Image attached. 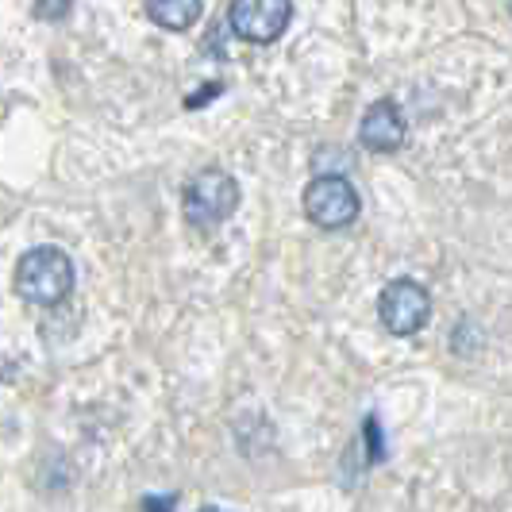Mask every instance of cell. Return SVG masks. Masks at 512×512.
Here are the masks:
<instances>
[{
  "label": "cell",
  "mask_w": 512,
  "mask_h": 512,
  "mask_svg": "<svg viewBox=\"0 0 512 512\" xmlns=\"http://www.w3.org/2000/svg\"><path fill=\"white\" fill-rule=\"evenodd\" d=\"M16 293L35 308H58L74 293V262L58 247H31L16 262Z\"/></svg>",
  "instance_id": "6da1fadb"
},
{
  "label": "cell",
  "mask_w": 512,
  "mask_h": 512,
  "mask_svg": "<svg viewBox=\"0 0 512 512\" xmlns=\"http://www.w3.org/2000/svg\"><path fill=\"white\" fill-rule=\"evenodd\" d=\"M239 208V185L231 174L208 166L185 185V220L193 228H216Z\"/></svg>",
  "instance_id": "7a4b0ae2"
},
{
  "label": "cell",
  "mask_w": 512,
  "mask_h": 512,
  "mask_svg": "<svg viewBox=\"0 0 512 512\" xmlns=\"http://www.w3.org/2000/svg\"><path fill=\"white\" fill-rule=\"evenodd\" d=\"M378 316H382V324L389 335L409 339V335L428 328V320H432V297H428L424 285L409 282V278H397V282H389L382 289V297H378Z\"/></svg>",
  "instance_id": "3957f363"
},
{
  "label": "cell",
  "mask_w": 512,
  "mask_h": 512,
  "mask_svg": "<svg viewBox=\"0 0 512 512\" xmlns=\"http://www.w3.org/2000/svg\"><path fill=\"white\" fill-rule=\"evenodd\" d=\"M305 216L324 231H339L355 224L359 216V193L355 185L339 174H320L305 189Z\"/></svg>",
  "instance_id": "277c9868"
},
{
  "label": "cell",
  "mask_w": 512,
  "mask_h": 512,
  "mask_svg": "<svg viewBox=\"0 0 512 512\" xmlns=\"http://www.w3.org/2000/svg\"><path fill=\"white\" fill-rule=\"evenodd\" d=\"M293 20V0H231L228 27L243 43H278Z\"/></svg>",
  "instance_id": "5b68a950"
},
{
  "label": "cell",
  "mask_w": 512,
  "mask_h": 512,
  "mask_svg": "<svg viewBox=\"0 0 512 512\" xmlns=\"http://www.w3.org/2000/svg\"><path fill=\"white\" fill-rule=\"evenodd\" d=\"M405 116H401V108L393 101H374L366 108V116H362L359 124V143L366 151H378V154H393L405 147Z\"/></svg>",
  "instance_id": "8992f818"
},
{
  "label": "cell",
  "mask_w": 512,
  "mask_h": 512,
  "mask_svg": "<svg viewBox=\"0 0 512 512\" xmlns=\"http://www.w3.org/2000/svg\"><path fill=\"white\" fill-rule=\"evenodd\" d=\"M147 16L166 31H189L201 20V0H147Z\"/></svg>",
  "instance_id": "52a82bcc"
},
{
  "label": "cell",
  "mask_w": 512,
  "mask_h": 512,
  "mask_svg": "<svg viewBox=\"0 0 512 512\" xmlns=\"http://www.w3.org/2000/svg\"><path fill=\"white\" fill-rule=\"evenodd\" d=\"M31 12H35V20H43V24H62V20L74 12V0H35Z\"/></svg>",
  "instance_id": "ba28073f"
},
{
  "label": "cell",
  "mask_w": 512,
  "mask_h": 512,
  "mask_svg": "<svg viewBox=\"0 0 512 512\" xmlns=\"http://www.w3.org/2000/svg\"><path fill=\"white\" fill-rule=\"evenodd\" d=\"M366 439H370V462H382L385 447H382V436H378V420L374 416H366Z\"/></svg>",
  "instance_id": "9c48e42d"
},
{
  "label": "cell",
  "mask_w": 512,
  "mask_h": 512,
  "mask_svg": "<svg viewBox=\"0 0 512 512\" xmlns=\"http://www.w3.org/2000/svg\"><path fill=\"white\" fill-rule=\"evenodd\" d=\"M178 505V497H147L143 501V509H174Z\"/></svg>",
  "instance_id": "30bf717a"
}]
</instances>
